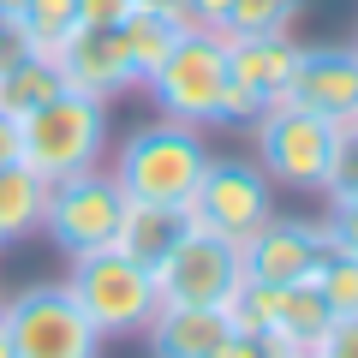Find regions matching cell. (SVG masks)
<instances>
[{"mask_svg":"<svg viewBox=\"0 0 358 358\" xmlns=\"http://www.w3.org/2000/svg\"><path fill=\"white\" fill-rule=\"evenodd\" d=\"M209 162H215V155H209V143H203V126L150 120V126L126 131V143H120V155H114L108 173L120 179V192H126L131 203H179L185 209Z\"/></svg>","mask_w":358,"mask_h":358,"instance_id":"1","label":"cell"},{"mask_svg":"<svg viewBox=\"0 0 358 358\" xmlns=\"http://www.w3.org/2000/svg\"><path fill=\"white\" fill-rule=\"evenodd\" d=\"M227 36L221 30H197L185 24L173 36V48L162 54L143 90L150 102L162 108V120H179V126H221L227 120Z\"/></svg>","mask_w":358,"mask_h":358,"instance_id":"2","label":"cell"},{"mask_svg":"<svg viewBox=\"0 0 358 358\" xmlns=\"http://www.w3.org/2000/svg\"><path fill=\"white\" fill-rule=\"evenodd\" d=\"M102 150H108V102H90L78 90H60L18 120V162L48 185L102 167Z\"/></svg>","mask_w":358,"mask_h":358,"instance_id":"3","label":"cell"},{"mask_svg":"<svg viewBox=\"0 0 358 358\" xmlns=\"http://www.w3.org/2000/svg\"><path fill=\"white\" fill-rule=\"evenodd\" d=\"M66 293L78 299V310L90 317V329L102 334V341H138V334L150 329V317L162 310L155 268H143L138 257H126V251L72 257Z\"/></svg>","mask_w":358,"mask_h":358,"instance_id":"4","label":"cell"},{"mask_svg":"<svg viewBox=\"0 0 358 358\" xmlns=\"http://www.w3.org/2000/svg\"><path fill=\"white\" fill-rule=\"evenodd\" d=\"M0 341L13 358H102L108 346L66 293V281H42L0 299Z\"/></svg>","mask_w":358,"mask_h":358,"instance_id":"5","label":"cell"},{"mask_svg":"<svg viewBox=\"0 0 358 358\" xmlns=\"http://www.w3.org/2000/svg\"><path fill=\"white\" fill-rule=\"evenodd\" d=\"M251 143H257V167L268 173V185L322 192L329 155H334V120L310 114L299 102H281V108H263L251 120Z\"/></svg>","mask_w":358,"mask_h":358,"instance_id":"6","label":"cell"},{"mask_svg":"<svg viewBox=\"0 0 358 358\" xmlns=\"http://www.w3.org/2000/svg\"><path fill=\"white\" fill-rule=\"evenodd\" d=\"M120 215H126V192L108 167H90V173L54 179L48 185V209H42V233L48 245L72 263V257L90 251H114Z\"/></svg>","mask_w":358,"mask_h":358,"instance_id":"7","label":"cell"},{"mask_svg":"<svg viewBox=\"0 0 358 358\" xmlns=\"http://www.w3.org/2000/svg\"><path fill=\"white\" fill-rule=\"evenodd\" d=\"M185 215H192V227L221 233V239L245 245L268 215H275V185H268V173H263L257 162L215 155V162L203 167V179H197V192H192V203H185Z\"/></svg>","mask_w":358,"mask_h":358,"instance_id":"8","label":"cell"},{"mask_svg":"<svg viewBox=\"0 0 358 358\" xmlns=\"http://www.w3.org/2000/svg\"><path fill=\"white\" fill-rule=\"evenodd\" d=\"M239 281H245L239 245L221 239V233H203V227H192L155 263V293H162V305H227Z\"/></svg>","mask_w":358,"mask_h":358,"instance_id":"9","label":"cell"},{"mask_svg":"<svg viewBox=\"0 0 358 358\" xmlns=\"http://www.w3.org/2000/svg\"><path fill=\"white\" fill-rule=\"evenodd\" d=\"M299 42L293 36H227V120L221 126H251L263 108H281L293 96Z\"/></svg>","mask_w":358,"mask_h":358,"instance_id":"10","label":"cell"},{"mask_svg":"<svg viewBox=\"0 0 358 358\" xmlns=\"http://www.w3.org/2000/svg\"><path fill=\"white\" fill-rule=\"evenodd\" d=\"M329 257V233L322 221L305 215H268L251 239L239 245V263H245V281H263V287H299L310 281Z\"/></svg>","mask_w":358,"mask_h":358,"instance_id":"11","label":"cell"},{"mask_svg":"<svg viewBox=\"0 0 358 358\" xmlns=\"http://www.w3.org/2000/svg\"><path fill=\"white\" fill-rule=\"evenodd\" d=\"M54 66H60V84L78 90V96H90V102H120L126 90H143V78H138V66H131L126 42H120V24L114 30L78 24L72 42L54 54Z\"/></svg>","mask_w":358,"mask_h":358,"instance_id":"12","label":"cell"},{"mask_svg":"<svg viewBox=\"0 0 358 358\" xmlns=\"http://www.w3.org/2000/svg\"><path fill=\"white\" fill-rule=\"evenodd\" d=\"M287 102L310 108L322 120H358V54L352 42L334 48V42H317V48H299V72H293V96Z\"/></svg>","mask_w":358,"mask_h":358,"instance_id":"13","label":"cell"},{"mask_svg":"<svg viewBox=\"0 0 358 358\" xmlns=\"http://www.w3.org/2000/svg\"><path fill=\"white\" fill-rule=\"evenodd\" d=\"M138 341H150V358H221L233 322L221 305H162Z\"/></svg>","mask_w":358,"mask_h":358,"instance_id":"14","label":"cell"},{"mask_svg":"<svg viewBox=\"0 0 358 358\" xmlns=\"http://www.w3.org/2000/svg\"><path fill=\"white\" fill-rule=\"evenodd\" d=\"M192 233V215L179 203H131L126 197V215H120V233H114V251L138 257L143 268H155L179 239Z\"/></svg>","mask_w":358,"mask_h":358,"instance_id":"15","label":"cell"},{"mask_svg":"<svg viewBox=\"0 0 358 358\" xmlns=\"http://www.w3.org/2000/svg\"><path fill=\"white\" fill-rule=\"evenodd\" d=\"M334 329V310L329 299L317 293V281H299V287H281V299H275V322H268V334L287 346V352H317L322 341H329Z\"/></svg>","mask_w":358,"mask_h":358,"instance_id":"16","label":"cell"},{"mask_svg":"<svg viewBox=\"0 0 358 358\" xmlns=\"http://www.w3.org/2000/svg\"><path fill=\"white\" fill-rule=\"evenodd\" d=\"M42 209H48V179L30 173L24 162L0 167V251L24 245L42 233Z\"/></svg>","mask_w":358,"mask_h":358,"instance_id":"17","label":"cell"},{"mask_svg":"<svg viewBox=\"0 0 358 358\" xmlns=\"http://www.w3.org/2000/svg\"><path fill=\"white\" fill-rule=\"evenodd\" d=\"M60 66L48 60V54H24V60L13 66V72H0V114L24 120L30 108H42L48 96H60Z\"/></svg>","mask_w":358,"mask_h":358,"instance_id":"18","label":"cell"},{"mask_svg":"<svg viewBox=\"0 0 358 358\" xmlns=\"http://www.w3.org/2000/svg\"><path fill=\"white\" fill-rule=\"evenodd\" d=\"M13 18L30 36V48L54 60V54L72 42V30H78V0H13Z\"/></svg>","mask_w":358,"mask_h":358,"instance_id":"19","label":"cell"},{"mask_svg":"<svg viewBox=\"0 0 358 358\" xmlns=\"http://www.w3.org/2000/svg\"><path fill=\"white\" fill-rule=\"evenodd\" d=\"M179 30H185L179 18L150 13V6H131V13H126V24H120V42H126V54H131V66H138V78H150L155 66H162V54L173 48Z\"/></svg>","mask_w":358,"mask_h":358,"instance_id":"20","label":"cell"},{"mask_svg":"<svg viewBox=\"0 0 358 358\" xmlns=\"http://www.w3.org/2000/svg\"><path fill=\"white\" fill-rule=\"evenodd\" d=\"M305 0H233L221 36H293Z\"/></svg>","mask_w":358,"mask_h":358,"instance_id":"21","label":"cell"},{"mask_svg":"<svg viewBox=\"0 0 358 358\" xmlns=\"http://www.w3.org/2000/svg\"><path fill=\"white\" fill-rule=\"evenodd\" d=\"M310 281H317V293L329 299L334 317H358V257L352 251H334L329 245V257H322V268L310 275Z\"/></svg>","mask_w":358,"mask_h":358,"instance_id":"22","label":"cell"},{"mask_svg":"<svg viewBox=\"0 0 358 358\" xmlns=\"http://www.w3.org/2000/svg\"><path fill=\"white\" fill-rule=\"evenodd\" d=\"M329 203H358V120L334 126V155H329V179H322Z\"/></svg>","mask_w":358,"mask_h":358,"instance_id":"23","label":"cell"},{"mask_svg":"<svg viewBox=\"0 0 358 358\" xmlns=\"http://www.w3.org/2000/svg\"><path fill=\"white\" fill-rule=\"evenodd\" d=\"M322 233H329L334 251H352V257H358V203H329Z\"/></svg>","mask_w":358,"mask_h":358,"instance_id":"24","label":"cell"},{"mask_svg":"<svg viewBox=\"0 0 358 358\" xmlns=\"http://www.w3.org/2000/svg\"><path fill=\"white\" fill-rule=\"evenodd\" d=\"M131 6H138V0H78V24H90V30H114V24H126Z\"/></svg>","mask_w":358,"mask_h":358,"instance_id":"25","label":"cell"},{"mask_svg":"<svg viewBox=\"0 0 358 358\" xmlns=\"http://www.w3.org/2000/svg\"><path fill=\"white\" fill-rule=\"evenodd\" d=\"M221 358H287V346L275 334H239L233 329V341L221 346Z\"/></svg>","mask_w":358,"mask_h":358,"instance_id":"26","label":"cell"},{"mask_svg":"<svg viewBox=\"0 0 358 358\" xmlns=\"http://www.w3.org/2000/svg\"><path fill=\"white\" fill-rule=\"evenodd\" d=\"M24 54H36V48H30V36L18 30V18H13V13H0V72H13Z\"/></svg>","mask_w":358,"mask_h":358,"instance_id":"27","label":"cell"},{"mask_svg":"<svg viewBox=\"0 0 358 358\" xmlns=\"http://www.w3.org/2000/svg\"><path fill=\"white\" fill-rule=\"evenodd\" d=\"M317 358H358V317H334V329L317 346Z\"/></svg>","mask_w":358,"mask_h":358,"instance_id":"28","label":"cell"},{"mask_svg":"<svg viewBox=\"0 0 358 358\" xmlns=\"http://www.w3.org/2000/svg\"><path fill=\"white\" fill-rule=\"evenodd\" d=\"M227 13H233V0H185V24H197V30H221Z\"/></svg>","mask_w":358,"mask_h":358,"instance_id":"29","label":"cell"},{"mask_svg":"<svg viewBox=\"0 0 358 358\" xmlns=\"http://www.w3.org/2000/svg\"><path fill=\"white\" fill-rule=\"evenodd\" d=\"M18 162V120L13 114H0V167Z\"/></svg>","mask_w":358,"mask_h":358,"instance_id":"30","label":"cell"},{"mask_svg":"<svg viewBox=\"0 0 358 358\" xmlns=\"http://www.w3.org/2000/svg\"><path fill=\"white\" fill-rule=\"evenodd\" d=\"M138 6H150V13H167V18H179V24H185V0H138Z\"/></svg>","mask_w":358,"mask_h":358,"instance_id":"31","label":"cell"},{"mask_svg":"<svg viewBox=\"0 0 358 358\" xmlns=\"http://www.w3.org/2000/svg\"><path fill=\"white\" fill-rule=\"evenodd\" d=\"M287 358H317V352H287Z\"/></svg>","mask_w":358,"mask_h":358,"instance_id":"32","label":"cell"},{"mask_svg":"<svg viewBox=\"0 0 358 358\" xmlns=\"http://www.w3.org/2000/svg\"><path fill=\"white\" fill-rule=\"evenodd\" d=\"M0 358H13V352H6V341H0Z\"/></svg>","mask_w":358,"mask_h":358,"instance_id":"33","label":"cell"},{"mask_svg":"<svg viewBox=\"0 0 358 358\" xmlns=\"http://www.w3.org/2000/svg\"><path fill=\"white\" fill-rule=\"evenodd\" d=\"M352 54H358V36H352Z\"/></svg>","mask_w":358,"mask_h":358,"instance_id":"34","label":"cell"},{"mask_svg":"<svg viewBox=\"0 0 358 358\" xmlns=\"http://www.w3.org/2000/svg\"><path fill=\"white\" fill-rule=\"evenodd\" d=\"M0 299H6V293H0Z\"/></svg>","mask_w":358,"mask_h":358,"instance_id":"35","label":"cell"}]
</instances>
